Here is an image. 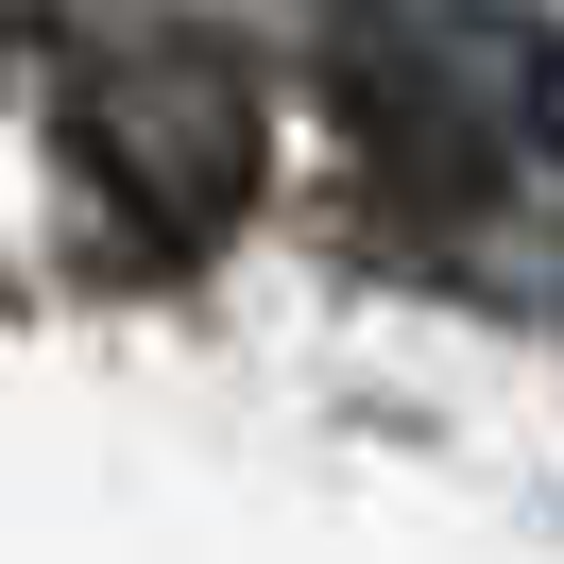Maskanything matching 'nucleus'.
I'll return each instance as SVG.
<instances>
[{
    "mask_svg": "<svg viewBox=\"0 0 564 564\" xmlns=\"http://www.w3.org/2000/svg\"><path fill=\"white\" fill-rule=\"evenodd\" d=\"M530 138H547V172H564V35L530 52Z\"/></svg>",
    "mask_w": 564,
    "mask_h": 564,
    "instance_id": "f03ea898",
    "label": "nucleus"
},
{
    "mask_svg": "<svg viewBox=\"0 0 564 564\" xmlns=\"http://www.w3.org/2000/svg\"><path fill=\"white\" fill-rule=\"evenodd\" d=\"M257 138H274V120H257V69L223 35H188V18H120L69 69V154H86V188L138 223V257H206L223 223L257 206Z\"/></svg>",
    "mask_w": 564,
    "mask_h": 564,
    "instance_id": "f257e3e1",
    "label": "nucleus"
}]
</instances>
